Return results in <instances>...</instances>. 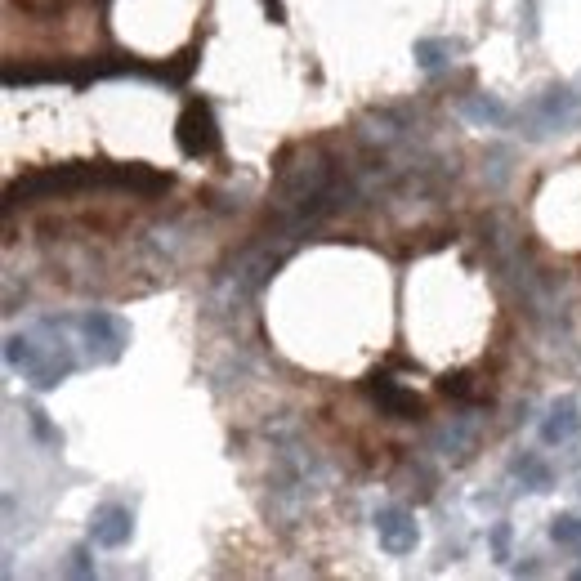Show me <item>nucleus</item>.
<instances>
[{"mask_svg": "<svg viewBox=\"0 0 581 581\" xmlns=\"http://www.w3.org/2000/svg\"><path fill=\"white\" fill-rule=\"evenodd\" d=\"M371 398H376V403H380V412L398 416V421H416V416H425L421 398H416V394H412V389L394 385V380H389V376L371 380Z\"/></svg>", "mask_w": 581, "mask_h": 581, "instance_id": "obj_6", "label": "nucleus"}, {"mask_svg": "<svg viewBox=\"0 0 581 581\" xmlns=\"http://www.w3.org/2000/svg\"><path fill=\"white\" fill-rule=\"evenodd\" d=\"M376 541L385 555L407 559L421 546V523H416V514L403 510V506H380L376 510Z\"/></svg>", "mask_w": 581, "mask_h": 581, "instance_id": "obj_3", "label": "nucleus"}, {"mask_svg": "<svg viewBox=\"0 0 581 581\" xmlns=\"http://www.w3.org/2000/svg\"><path fill=\"white\" fill-rule=\"evenodd\" d=\"M577 434H581L577 403H573V398H559V403L546 412V421H541V443H546V447H568V443H577Z\"/></svg>", "mask_w": 581, "mask_h": 581, "instance_id": "obj_5", "label": "nucleus"}, {"mask_svg": "<svg viewBox=\"0 0 581 581\" xmlns=\"http://www.w3.org/2000/svg\"><path fill=\"white\" fill-rule=\"evenodd\" d=\"M175 144H179V152H184L188 161H202V157H211V152L219 148V126H215L211 108H206L202 99H193L184 112H179Z\"/></svg>", "mask_w": 581, "mask_h": 581, "instance_id": "obj_2", "label": "nucleus"}, {"mask_svg": "<svg viewBox=\"0 0 581 581\" xmlns=\"http://www.w3.org/2000/svg\"><path fill=\"white\" fill-rule=\"evenodd\" d=\"M72 573H76V577H90V573H94L90 550H85V546H81V550H72Z\"/></svg>", "mask_w": 581, "mask_h": 581, "instance_id": "obj_13", "label": "nucleus"}, {"mask_svg": "<svg viewBox=\"0 0 581 581\" xmlns=\"http://www.w3.org/2000/svg\"><path fill=\"white\" fill-rule=\"evenodd\" d=\"M264 9H269V18H273V23H287V14H282V5H278V0H264Z\"/></svg>", "mask_w": 581, "mask_h": 581, "instance_id": "obj_14", "label": "nucleus"}, {"mask_svg": "<svg viewBox=\"0 0 581 581\" xmlns=\"http://www.w3.org/2000/svg\"><path fill=\"white\" fill-rule=\"evenodd\" d=\"M492 550H497V559H510V523L492 528Z\"/></svg>", "mask_w": 581, "mask_h": 581, "instance_id": "obj_12", "label": "nucleus"}, {"mask_svg": "<svg viewBox=\"0 0 581 581\" xmlns=\"http://www.w3.org/2000/svg\"><path fill=\"white\" fill-rule=\"evenodd\" d=\"M27 421H32V430L41 434V438H45V443H50V447H59V443H63V434L54 430L50 421H45V412H36V407H32V412H27Z\"/></svg>", "mask_w": 581, "mask_h": 581, "instance_id": "obj_10", "label": "nucleus"}, {"mask_svg": "<svg viewBox=\"0 0 581 581\" xmlns=\"http://www.w3.org/2000/svg\"><path fill=\"white\" fill-rule=\"evenodd\" d=\"M465 112H470L474 121H492V126H497V121H506V108H501L497 99H488V103H465Z\"/></svg>", "mask_w": 581, "mask_h": 581, "instance_id": "obj_9", "label": "nucleus"}, {"mask_svg": "<svg viewBox=\"0 0 581 581\" xmlns=\"http://www.w3.org/2000/svg\"><path fill=\"white\" fill-rule=\"evenodd\" d=\"M514 474H519V479H528L532 492H546L550 488V470L541 461H532V456H523V461L514 465Z\"/></svg>", "mask_w": 581, "mask_h": 581, "instance_id": "obj_8", "label": "nucleus"}, {"mask_svg": "<svg viewBox=\"0 0 581 581\" xmlns=\"http://www.w3.org/2000/svg\"><path fill=\"white\" fill-rule=\"evenodd\" d=\"M438 54H443V45H438V41H421V45H416V59H421V68H438V63H443Z\"/></svg>", "mask_w": 581, "mask_h": 581, "instance_id": "obj_11", "label": "nucleus"}, {"mask_svg": "<svg viewBox=\"0 0 581 581\" xmlns=\"http://www.w3.org/2000/svg\"><path fill=\"white\" fill-rule=\"evenodd\" d=\"M76 331H81V345L94 363H117L130 345V322L121 313H108V309H90L76 318Z\"/></svg>", "mask_w": 581, "mask_h": 581, "instance_id": "obj_1", "label": "nucleus"}, {"mask_svg": "<svg viewBox=\"0 0 581 581\" xmlns=\"http://www.w3.org/2000/svg\"><path fill=\"white\" fill-rule=\"evenodd\" d=\"M550 537H555L564 550L581 555V519H577V514H559V519L550 523Z\"/></svg>", "mask_w": 581, "mask_h": 581, "instance_id": "obj_7", "label": "nucleus"}, {"mask_svg": "<svg viewBox=\"0 0 581 581\" xmlns=\"http://www.w3.org/2000/svg\"><path fill=\"white\" fill-rule=\"evenodd\" d=\"M130 537H135V514H130L126 506L108 501V506L94 510V519H90V546H99V550H121Z\"/></svg>", "mask_w": 581, "mask_h": 581, "instance_id": "obj_4", "label": "nucleus"}]
</instances>
